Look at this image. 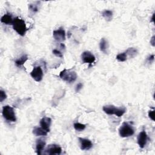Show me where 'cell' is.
Wrapping results in <instances>:
<instances>
[{
	"label": "cell",
	"mask_w": 155,
	"mask_h": 155,
	"mask_svg": "<svg viewBox=\"0 0 155 155\" xmlns=\"http://www.w3.org/2000/svg\"><path fill=\"white\" fill-rule=\"evenodd\" d=\"M12 26L13 30L17 32V33L18 35L22 36L25 35L27 30L25 21L18 17H16L14 18Z\"/></svg>",
	"instance_id": "obj_1"
},
{
	"label": "cell",
	"mask_w": 155,
	"mask_h": 155,
	"mask_svg": "<svg viewBox=\"0 0 155 155\" xmlns=\"http://www.w3.org/2000/svg\"><path fill=\"white\" fill-rule=\"evenodd\" d=\"M73 127H74V128L76 131L82 132L85 130L86 126L85 124L79 123V122H76V123H75L74 125H73Z\"/></svg>",
	"instance_id": "obj_20"
},
{
	"label": "cell",
	"mask_w": 155,
	"mask_h": 155,
	"mask_svg": "<svg viewBox=\"0 0 155 155\" xmlns=\"http://www.w3.org/2000/svg\"><path fill=\"white\" fill-rule=\"evenodd\" d=\"M3 116L5 119L10 122H16L17 118H16L15 113L13 107L10 105H5L3 108L2 111Z\"/></svg>",
	"instance_id": "obj_5"
},
{
	"label": "cell",
	"mask_w": 155,
	"mask_h": 155,
	"mask_svg": "<svg viewBox=\"0 0 155 155\" xmlns=\"http://www.w3.org/2000/svg\"><path fill=\"white\" fill-rule=\"evenodd\" d=\"M81 59L84 63L88 64L89 66H90L96 60L94 55L89 51L84 52L81 55Z\"/></svg>",
	"instance_id": "obj_7"
},
{
	"label": "cell",
	"mask_w": 155,
	"mask_h": 155,
	"mask_svg": "<svg viewBox=\"0 0 155 155\" xmlns=\"http://www.w3.org/2000/svg\"><path fill=\"white\" fill-rule=\"evenodd\" d=\"M62 152V149L58 145L53 144L48 145L47 149H46V153L49 155L52 154H60Z\"/></svg>",
	"instance_id": "obj_10"
},
{
	"label": "cell",
	"mask_w": 155,
	"mask_h": 155,
	"mask_svg": "<svg viewBox=\"0 0 155 155\" xmlns=\"http://www.w3.org/2000/svg\"><path fill=\"white\" fill-rule=\"evenodd\" d=\"M150 44L152 46H155V36H153L152 38L150 39Z\"/></svg>",
	"instance_id": "obj_28"
},
{
	"label": "cell",
	"mask_w": 155,
	"mask_h": 155,
	"mask_svg": "<svg viewBox=\"0 0 155 155\" xmlns=\"http://www.w3.org/2000/svg\"><path fill=\"white\" fill-rule=\"evenodd\" d=\"M149 117L152 120L154 121V110H150L149 112Z\"/></svg>",
	"instance_id": "obj_25"
},
{
	"label": "cell",
	"mask_w": 155,
	"mask_h": 155,
	"mask_svg": "<svg viewBox=\"0 0 155 155\" xmlns=\"http://www.w3.org/2000/svg\"><path fill=\"white\" fill-rule=\"evenodd\" d=\"M83 85L82 83H79L76 85V88H75V91L76 92H79L81 89L83 88Z\"/></svg>",
	"instance_id": "obj_26"
},
{
	"label": "cell",
	"mask_w": 155,
	"mask_h": 155,
	"mask_svg": "<svg viewBox=\"0 0 155 155\" xmlns=\"http://www.w3.org/2000/svg\"><path fill=\"white\" fill-rule=\"evenodd\" d=\"M137 144L141 149H144L148 141V136L145 131H142L137 136Z\"/></svg>",
	"instance_id": "obj_9"
},
{
	"label": "cell",
	"mask_w": 155,
	"mask_h": 155,
	"mask_svg": "<svg viewBox=\"0 0 155 155\" xmlns=\"http://www.w3.org/2000/svg\"><path fill=\"white\" fill-rule=\"evenodd\" d=\"M61 47L62 48V49H64V50H65V48H66V46H65V45L62 43H61Z\"/></svg>",
	"instance_id": "obj_29"
},
{
	"label": "cell",
	"mask_w": 155,
	"mask_h": 155,
	"mask_svg": "<svg viewBox=\"0 0 155 155\" xmlns=\"http://www.w3.org/2000/svg\"><path fill=\"white\" fill-rule=\"evenodd\" d=\"M29 10L34 12V13H36L39 11V8H38V5L35 4H30L29 5Z\"/></svg>",
	"instance_id": "obj_22"
},
{
	"label": "cell",
	"mask_w": 155,
	"mask_h": 155,
	"mask_svg": "<svg viewBox=\"0 0 155 155\" xmlns=\"http://www.w3.org/2000/svg\"><path fill=\"white\" fill-rule=\"evenodd\" d=\"M79 141L80 142L81 149L82 150H88L91 149L93 147V144L88 139L79 137Z\"/></svg>",
	"instance_id": "obj_11"
},
{
	"label": "cell",
	"mask_w": 155,
	"mask_h": 155,
	"mask_svg": "<svg viewBox=\"0 0 155 155\" xmlns=\"http://www.w3.org/2000/svg\"><path fill=\"white\" fill-rule=\"evenodd\" d=\"M154 13H153V16H152V18H151V22H154Z\"/></svg>",
	"instance_id": "obj_30"
},
{
	"label": "cell",
	"mask_w": 155,
	"mask_h": 155,
	"mask_svg": "<svg viewBox=\"0 0 155 155\" xmlns=\"http://www.w3.org/2000/svg\"><path fill=\"white\" fill-rule=\"evenodd\" d=\"M60 77L64 81L72 83L75 82L77 78L76 73L75 71H73L72 69H65L60 73Z\"/></svg>",
	"instance_id": "obj_3"
},
{
	"label": "cell",
	"mask_w": 155,
	"mask_h": 155,
	"mask_svg": "<svg viewBox=\"0 0 155 155\" xmlns=\"http://www.w3.org/2000/svg\"><path fill=\"white\" fill-rule=\"evenodd\" d=\"M135 133V130L133 127L128 122H123L119 129V134L122 137H128L132 136Z\"/></svg>",
	"instance_id": "obj_4"
},
{
	"label": "cell",
	"mask_w": 155,
	"mask_h": 155,
	"mask_svg": "<svg viewBox=\"0 0 155 155\" xmlns=\"http://www.w3.org/2000/svg\"><path fill=\"white\" fill-rule=\"evenodd\" d=\"M52 124V119L50 118L44 117L40 120V126L48 133L50 130V126Z\"/></svg>",
	"instance_id": "obj_12"
},
{
	"label": "cell",
	"mask_w": 155,
	"mask_h": 155,
	"mask_svg": "<svg viewBox=\"0 0 155 155\" xmlns=\"http://www.w3.org/2000/svg\"><path fill=\"white\" fill-rule=\"evenodd\" d=\"M52 52H53V54L55 55L57 57H59V58H62V57H63L62 53L58 50L54 49V50H53Z\"/></svg>",
	"instance_id": "obj_24"
},
{
	"label": "cell",
	"mask_w": 155,
	"mask_h": 155,
	"mask_svg": "<svg viewBox=\"0 0 155 155\" xmlns=\"http://www.w3.org/2000/svg\"><path fill=\"white\" fill-rule=\"evenodd\" d=\"M30 75L36 82L41 81L43 78V71L40 66H35L30 72Z\"/></svg>",
	"instance_id": "obj_6"
},
{
	"label": "cell",
	"mask_w": 155,
	"mask_h": 155,
	"mask_svg": "<svg viewBox=\"0 0 155 155\" xmlns=\"http://www.w3.org/2000/svg\"><path fill=\"white\" fill-rule=\"evenodd\" d=\"M53 36L57 41H64L66 40V32L62 27H60L53 32Z\"/></svg>",
	"instance_id": "obj_8"
},
{
	"label": "cell",
	"mask_w": 155,
	"mask_h": 155,
	"mask_svg": "<svg viewBox=\"0 0 155 155\" xmlns=\"http://www.w3.org/2000/svg\"><path fill=\"white\" fill-rule=\"evenodd\" d=\"M46 145V142L41 140V139H39L36 141V151L38 154H41L44 150Z\"/></svg>",
	"instance_id": "obj_14"
},
{
	"label": "cell",
	"mask_w": 155,
	"mask_h": 155,
	"mask_svg": "<svg viewBox=\"0 0 155 155\" xmlns=\"http://www.w3.org/2000/svg\"><path fill=\"white\" fill-rule=\"evenodd\" d=\"M154 55H150L148 58H147V61L150 62V63H151L154 61Z\"/></svg>",
	"instance_id": "obj_27"
},
{
	"label": "cell",
	"mask_w": 155,
	"mask_h": 155,
	"mask_svg": "<svg viewBox=\"0 0 155 155\" xmlns=\"http://www.w3.org/2000/svg\"><path fill=\"white\" fill-rule=\"evenodd\" d=\"M103 111L107 115H114L118 117H121L126 113L125 108H118L113 105H107L103 107Z\"/></svg>",
	"instance_id": "obj_2"
},
{
	"label": "cell",
	"mask_w": 155,
	"mask_h": 155,
	"mask_svg": "<svg viewBox=\"0 0 155 155\" xmlns=\"http://www.w3.org/2000/svg\"><path fill=\"white\" fill-rule=\"evenodd\" d=\"M127 54V55H128L130 58H134L135 57L137 53V51L136 49V48H133V47H131V48H128V49L125 52Z\"/></svg>",
	"instance_id": "obj_19"
},
{
	"label": "cell",
	"mask_w": 155,
	"mask_h": 155,
	"mask_svg": "<svg viewBox=\"0 0 155 155\" xmlns=\"http://www.w3.org/2000/svg\"><path fill=\"white\" fill-rule=\"evenodd\" d=\"M33 134L36 136H47V132L42 127H35L33 130Z\"/></svg>",
	"instance_id": "obj_16"
},
{
	"label": "cell",
	"mask_w": 155,
	"mask_h": 155,
	"mask_svg": "<svg viewBox=\"0 0 155 155\" xmlns=\"http://www.w3.org/2000/svg\"><path fill=\"white\" fill-rule=\"evenodd\" d=\"M7 98V95L6 92L2 90H0V102H3Z\"/></svg>",
	"instance_id": "obj_23"
},
{
	"label": "cell",
	"mask_w": 155,
	"mask_h": 155,
	"mask_svg": "<svg viewBox=\"0 0 155 155\" xmlns=\"http://www.w3.org/2000/svg\"><path fill=\"white\" fill-rule=\"evenodd\" d=\"M100 48L101 51L104 53L105 54L108 53V48H109L108 41L105 38H102L101 39V41L100 43Z\"/></svg>",
	"instance_id": "obj_15"
},
{
	"label": "cell",
	"mask_w": 155,
	"mask_h": 155,
	"mask_svg": "<svg viewBox=\"0 0 155 155\" xmlns=\"http://www.w3.org/2000/svg\"><path fill=\"white\" fill-rule=\"evenodd\" d=\"M127 59V55L126 52L121 53L116 56V60L119 62H124Z\"/></svg>",
	"instance_id": "obj_21"
},
{
	"label": "cell",
	"mask_w": 155,
	"mask_h": 155,
	"mask_svg": "<svg viewBox=\"0 0 155 155\" xmlns=\"http://www.w3.org/2000/svg\"><path fill=\"white\" fill-rule=\"evenodd\" d=\"M14 18H13L12 15L10 13L4 14L1 18V22L6 25H12Z\"/></svg>",
	"instance_id": "obj_13"
},
{
	"label": "cell",
	"mask_w": 155,
	"mask_h": 155,
	"mask_svg": "<svg viewBox=\"0 0 155 155\" xmlns=\"http://www.w3.org/2000/svg\"><path fill=\"white\" fill-rule=\"evenodd\" d=\"M102 16L108 21H110L113 18V12L110 10H105L102 13Z\"/></svg>",
	"instance_id": "obj_18"
},
{
	"label": "cell",
	"mask_w": 155,
	"mask_h": 155,
	"mask_svg": "<svg viewBox=\"0 0 155 155\" xmlns=\"http://www.w3.org/2000/svg\"><path fill=\"white\" fill-rule=\"evenodd\" d=\"M28 60V56L27 55H23L22 56H21L20 58L17 59V60L15 61V64L16 66H18V67H20L21 66H22L23 64H24Z\"/></svg>",
	"instance_id": "obj_17"
}]
</instances>
